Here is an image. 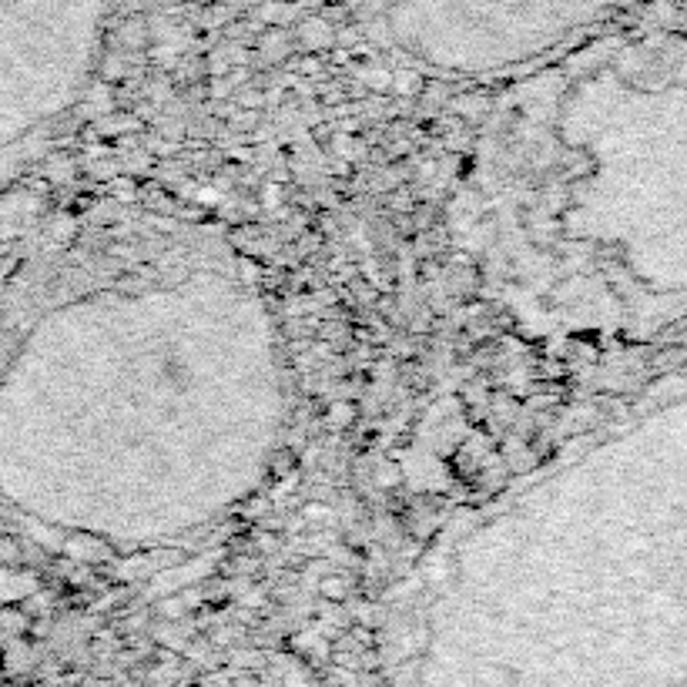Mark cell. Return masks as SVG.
Listing matches in <instances>:
<instances>
[{
    "mask_svg": "<svg viewBox=\"0 0 687 687\" xmlns=\"http://www.w3.org/2000/svg\"><path fill=\"white\" fill-rule=\"evenodd\" d=\"M289 409L279 319L235 242L128 208L0 366V500L68 537L178 547L255 500Z\"/></svg>",
    "mask_w": 687,
    "mask_h": 687,
    "instance_id": "6da1fadb",
    "label": "cell"
},
{
    "mask_svg": "<svg viewBox=\"0 0 687 687\" xmlns=\"http://www.w3.org/2000/svg\"><path fill=\"white\" fill-rule=\"evenodd\" d=\"M634 0H356L372 41L446 81H510L607 31Z\"/></svg>",
    "mask_w": 687,
    "mask_h": 687,
    "instance_id": "7a4b0ae2",
    "label": "cell"
},
{
    "mask_svg": "<svg viewBox=\"0 0 687 687\" xmlns=\"http://www.w3.org/2000/svg\"><path fill=\"white\" fill-rule=\"evenodd\" d=\"M111 0H0V151L74 111L98 68Z\"/></svg>",
    "mask_w": 687,
    "mask_h": 687,
    "instance_id": "3957f363",
    "label": "cell"
}]
</instances>
